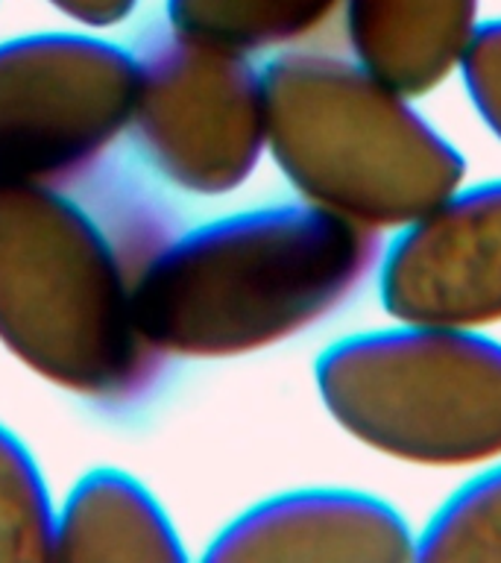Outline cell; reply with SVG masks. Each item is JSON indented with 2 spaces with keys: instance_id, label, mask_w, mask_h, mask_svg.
<instances>
[{
  "instance_id": "cell-1",
  "label": "cell",
  "mask_w": 501,
  "mask_h": 563,
  "mask_svg": "<svg viewBox=\"0 0 501 563\" xmlns=\"http://www.w3.org/2000/svg\"><path fill=\"white\" fill-rule=\"evenodd\" d=\"M174 235L165 206L112 170L0 183V343L86 402L135 405L167 364L141 332L138 288Z\"/></svg>"
},
{
  "instance_id": "cell-2",
  "label": "cell",
  "mask_w": 501,
  "mask_h": 563,
  "mask_svg": "<svg viewBox=\"0 0 501 563\" xmlns=\"http://www.w3.org/2000/svg\"><path fill=\"white\" fill-rule=\"evenodd\" d=\"M378 235L311 202L174 235L144 273L138 323L162 358H237L334 314L376 271Z\"/></svg>"
},
{
  "instance_id": "cell-3",
  "label": "cell",
  "mask_w": 501,
  "mask_h": 563,
  "mask_svg": "<svg viewBox=\"0 0 501 563\" xmlns=\"http://www.w3.org/2000/svg\"><path fill=\"white\" fill-rule=\"evenodd\" d=\"M267 153L299 200L369 232L402 229L466 183L464 153L360 62L288 51L261 70Z\"/></svg>"
},
{
  "instance_id": "cell-4",
  "label": "cell",
  "mask_w": 501,
  "mask_h": 563,
  "mask_svg": "<svg viewBox=\"0 0 501 563\" xmlns=\"http://www.w3.org/2000/svg\"><path fill=\"white\" fill-rule=\"evenodd\" d=\"M316 394L346 434L416 466L501 457V341L483 329L393 320L329 343Z\"/></svg>"
},
{
  "instance_id": "cell-5",
  "label": "cell",
  "mask_w": 501,
  "mask_h": 563,
  "mask_svg": "<svg viewBox=\"0 0 501 563\" xmlns=\"http://www.w3.org/2000/svg\"><path fill=\"white\" fill-rule=\"evenodd\" d=\"M130 130L147 165L193 197H223L267 153L264 82L249 56L170 26L135 53Z\"/></svg>"
},
{
  "instance_id": "cell-6",
  "label": "cell",
  "mask_w": 501,
  "mask_h": 563,
  "mask_svg": "<svg viewBox=\"0 0 501 563\" xmlns=\"http://www.w3.org/2000/svg\"><path fill=\"white\" fill-rule=\"evenodd\" d=\"M135 53L77 33L0 44V183L86 174L130 130Z\"/></svg>"
},
{
  "instance_id": "cell-7",
  "label": "cell",
  "mask_w": 501,
  "mask_h": 563,
  "mask_svg": "<svg viewBox=\"0 0 501 563\" xmlns=\"http://www.w3.org/2000/svg\"><path fill=\"white\" fill-rule=\"evenodd\" d=\"M376 288L390 320L487 329L501 323V179L455 191L396 229Z\"/></svg>"
},
{
  "instance_id": "cell-8",
  "label": "cell",
  "mask_w": 501,
  "mask_h": 563,
  "mask_svg": "<svg viewBox=\"0 0 501 563\" xmlns=\"http://www.w3.org/2000/svg\"><path fill=\"white\" fill-rule=\"evenodd\" d=\"M416 558V531L381 496L346 487L290 490L229 522L205 552L211 563L369 561Z\"/></svg>"
},
{
  "instance_id": "cell-9",
  "label": "cell",
  "mask_w": 501,
  "mask_h": 563,
  "mask_svg": "<svg viewBox=\"0 0 501 563\" xmlns=\"http://www.w3.org/2000/svg\"><path fill=\"white\" fill-rule=\"evenodd\" d=\"M352 59L422 97L460 70L481 18V0H343Z\"/></svg>"
},
{
  "instance_id": "cell-10",
  "label": "cell",
  "mask_w": 501,
  "mask_h": 563,
  "mask_svg": "<svg viewBox=\"0 0 501 563\" xmlns=\"http://www.w3.org/2000/svg\"><path fill=\"white\" fill-rule=\"evenodd\" d=\"M53 558L179 563L185 549L153 493L121 470H94L56 514Z\"/></svg>"
},
{
  "instance_id": "cell-11",
  "label": "cell",
  "mask_w": 501,
  "mask_h": 563,
  "mask_svg": "<svg viewBox=\"0 0 501 563\" xmlns=\"http://www.w3.org/2000/svg\"><path fill=\"white\" fill-rule=\"evenodd\" d=\"M341 7L343 0H167V26L249 56L302 42Z\"/></svg>"
},
{
  "instance_id": "cell-12",
  "label": "cell",
  "mask_w": 501,
  "mask_h": 563,
  "mask_svg": "<svg viewBox=\"0 0 501 563\" xmlns=\"http://www.w3.org/2000/svg\"><path fill=\"white\" fill-rule=\"evenodd\" d=\"M413 561H501V457L439 501L416 531Z\"/></svg>"
},
{
  "instance_id": "cell-13",
  "label": "cell",
  "mask_w": 501,
  "mask_h": 563,
  "mask_svg": "<svg viewBox=\"0 0 501 563\" xmlns=\"http://www.w3.org/2000/svg\"><path fill=\"white\" fill-rule=\"evenodd\" d=\"M56 514L33 455L0 426V561L53 558Z\"/></svg>"
},
{
  "instance_id": "cell-14",
  "label": "cell",
  "mask_w": 501,
  "mask_h": 563,
  "mask_svg": "<svg viewBox=\"0 0 501 563\" xmlns=\"http://www.w3.org/2000/svg\"><path fill=\"white\" fill-rule=\"evenodd\" d=\"M457 74L483 126L501 141V18L481 21Z\"/></svg>"
},
{
  "instance_id": "cell-15",
  "label": "cell",
  "mask_w": 501,
  "mask_h": 563,
  "mask_svg": "<svg viewBox=\"0 0 501 563\" xmlns=\"http://www.w3.org/2000/svg\"><path fill=\"white\" fill-rule=\"evenodd\" d=\"M47 3L79 24L112 26L121 24L123 18H130L138 0H47Z\"/></svg>"
}]
</instances>
